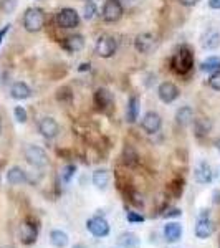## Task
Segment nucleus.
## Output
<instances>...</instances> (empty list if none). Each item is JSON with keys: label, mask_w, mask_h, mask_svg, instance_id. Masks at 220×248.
Masks as SVG:
<instances>
[{"label": "nucleus", "mask_w": 220, "mask_h": 248, "mask_svg": "<svg viewBox=\"0 0 220 248\" xmlns=\"http://www.w3.org/2000/svg\"><path fill=\"white\" fill-rule=\"evenodd\" d=\"M171 65L177 75H187L194 68V55L189 48H181L171 60Z\"/></svg>", "instance_id": "nucleus-1"}, {"label": "nucleus", "mask_w": 220, "mask_h": 248, "mask_svg": "<svg viewBox=\"0 0 220 248\" xmlns=\"http://www.w3.org/2000/svg\"><path fill=\"white\" fill-rule=\"evenodd\" d=\"M23 27H25V30L30 31V33L40 31L45 27V12L42 9H37V7L29 9L23 14Z\"/></svg>", "instance_id": "nucleus-2"}, {"label": "nucleus", "mask_w": 220, "mask_h": 248, "mask_svg": "<svg viewBox=\"0 0 220 248\" xmlns=\"http://www.w3.org/2000/svg\"><path fill=\"white\" fill-rule=\"evenodd\" d=\"M86 229L90 232L93 237H98V238H105L110 235V223L105 217H91L86 220Z\"/></svg>", "instance_id": "nucleus-3"}, {"label": "nucleus", "mask_w": 220, "mask_h": 248, "mask_svg": "<svg viewBox=\"0 0 220 248\" xmlns=\"http://www.w3.org/2000/svg\"><path fill=\"white\" fill-rule=\"evenodd\" d=\"M25 159L33 167H45L48 164V155L40 146H27L25 147Z\"/></svg>", "instance_id": "nucleus-4"}, {"label": "nucleus", "mask_w": 220, "mask_h": 248, "mask_svg": "<svg viewBox=\"0 0 220 248\" xmlns=\"http://www.w3.org/2000/svg\"><path fill=\"white\" fill-rule=\"evenodd\" d=\"M101 17L105 22H118L123 17V5L119 0H106L101 10Z\"/></svg>", "instance_id": "nucleus-5"}, {"label": "nucleus", "mask_w": 220, "mask_h": 248, "mask_svg": "<svg viewBox=\"0 0 220 248\" xmlns=\"http://www.w3.org/2000/svg\"><path fill=\"white\" fill-rule=\"evenodd\" d=\"M214 230L215 227L212 223V220L209 218V210H202L201 217H199L197 223H195V235H197V238L201 240L209 238L214 233Z\"/></svg>", "instance_id": "nucleus-6"}, {"label": "nucleus", "mask_w": 220, "mask_h": 248, "mask_svg": "<svg viewBox=\"0 0 220 248\" xmlns=\"http://www.w3.org/2000/svg\"><path fill=\"white\" fill-rule=\"evenodd\" d=\"M38 238V225L31 220H25L20 225V242L23 245H33Z\"/></svg>", "instance_id": "nucleus-7"}, {"label": "nucleus", "mask_w": 220, "mask_h": 248, "mask_svg": "<svg viewBox=\"0 0 220 248\" xmlns=\"http://www.w3.org/2000/svg\"><path fill=\"white\" fill-rule=\"evenodd\" d=\"M57 23L62 29H75L79 25V15L73 9H62L57 14Z\"/></svg>", "instance_id": "nucleus-8"}, {"label": "nucleus", "mask_w": 220, "mask_h": 248, "mask_svg": "<svg viewBox=\"0 0 220 248\" xmlns=\"http://www.w3.org/2000/svg\"><path fill=\"white\" fill-rule=\"evenodd\" d=\"M116 48L118 45H116V40L113 37H99L96 42L94 51L101 58H111L116 53Z\"/></svg>", "instance_id": "nucleus-9"}, {"label": "nucleus", "mask_w": 220, "mask_h": 248, "mask_svg": "<svg viewBox=\"0 0 220 248\" xmlns=\"http://www.w3.org/2000/svg\"><path fill=\"white\" fill-rule=\"evenodd\" d=\"M161 126H162L161 116H159L157 113H154V111H149V113H146L142 116L141 127L146 131L147 134H156L159 129H161Z\"/></svg>", "instance_id": "nucleus-10"}, {"label": "nucleus", "mask_w": 220, "mask_h": 248, "mask_svg": "<svg viewBox=\"0 0 220 248\" xmlns=\"http://www.w3.org/2000/svg\"><path fill=\"white\" fill-rule=\"evenodd\" d=\"M38 131L42 133L43 138L47 139H53L57 138L58 133H60V124L55 121L53 118H50V116H47V118H43L42 121L38 124Z\"/></svg>", "instance_id": "nucleus-11"}, {"label": "nucleus", "mask_w": 220, "mask_h": 248, "mask_svg": "<svg viewBox=\"0 0 220 248\" xmlns=\"http://www.w3.org/2000/svg\"><path fill=\"white\" fill-rule=\"evenodd\" d=\"M157 94L162 103H173L179 98V88L171 81H164L159 86Z\"/></svg>", "instance_id": "nucleus-12"}, {"label": "nucleus", "mask_w": 220, "mask_h": 248, "mask_svg": "<svg viewBox=\"0 0 220 248\" xmlns=\"http://www.w3.org/2000/svg\"><path fill=\"white\" fill-rule=\"evenodd\" d=\"M114 103V96L111 93L110 90H106V88H99V90H96L94 93V105L99 108V109H108V108H111Z\"/></svg>", "instance_id": "nucleus-13"}, {"label": "nucleus", "mask_w": 220, "mask_h": 248, "mask_svg": "<svg viewBox=\"0 0 220 248\" xmlns=\"http://www.w3.org/2000/svg\"><path fill=\"white\" fill-rule=\"evenodd\" d=\"M134 45L139 53H149L156 45V37L153 33H141L136 37Z\"/></svg>", "instance_id": "nucleus-14"}, {"label": "nucleus", "mask_w": 220, "mask_h": 248, "mask_svg": "<svg viewBox=\"0 0 220 248\" xmlns=\"http://www.w3.org/2000/svg\"><path fill=\"white\" fill-rule=\"evenodd\" d=\"M182 237V225H179L177 222H169L167 225H164V238L167 243H175L179 242Z\"/></svg>", "instance_id": "nucleus-15"}, {"label": "nucleus", "mask_w": 220, "mask_h": 248, "mask_svg": "<svg viewBox=\"0 0 220 248\" xmlns=\"http://www.w3.org/2000/svg\"><path fill=\"white\" fill-rule=\"evenodd\" d=\"M62 46L66 51H70V53H77V51L83 50V46H85V38L81 35H70V37H66L62 42Z\"/></svg>", "instance_id": "nucleus-16"}, {"label": "nucleus", "mask_w": 220, "mask_h": 248, "mask_svg": "<svg viewBox=\"0 0 220 248\" xmlns=\"http://www.w3.org/2000/svg\"><path fill=\"white\" fill-rule=\"evenodd\" d=\"M214 177V172H212V167L207 164L205 161L199 162V166L195 167V181L199 184H209Z\"/></svg>", "instance_id": "nucleus-17"}, {"label": "nucleus", "mask_w": 220, "mask_h": 248, "mask_svg": "<svg viewBox=\"0 0 220 248\" xmlns=\"http://www.w3.org/2000/svg\"><path fill=\"white\" fill-rule=\"evenodd\" d=\"M10 96L14 99H27L31 96V90L29 88V85L23 81H17L14 83L10 88Z\"/></svg>", "instance_id": "nucleus-18"}, {"label": "nucleus", "mask_w": 220, "mask_h": 248, "mask_svg": "<svg viewBox=\"0 0 220 248\" xmlns=\"http://www.w3.org/2000/svg\"><path fill=\"white\" fill-rule=\"evenodd\" d=\"M175 121H177V124L181 127H186L194 123V111H192V108L182 106L181 109L177 111V114H175Z\"/></svg>", "instance_id": "nucleus-19"}, {"label": "nucleus", "mask_w": 220, "mask_h": 248, "mask_svg": "<svg viewBox=\"0 0 220 248\" xmlns=\"http://www.w3.org/2000/svg\"><path fill=\"white\" fill-rule=\"evenodd\" d=\"M7 182L12 186H20V184L27 182V174L22 167H12L7 172Z\"/></svg>", "instance_id": "nucleus-20"}, {"label": "nucleus", "mask_w": 220, "mask_h": 248, "mask_svg": "<svg viewBox=\"0 0 220 248\" xmlns=\"http://www.w3.org/2000/svg\"><path fill=\"white\" fill-rule=\"evenodd\" d=\"M118 243H119V247H123V248H139L141 240H139L138 235L133 233V232H126V233L119 235Z\"/></svg>", "instance_id": "nucleus-21"}, {"label": "nucleus", "mask_w": 220, "mask_h": 248, "mask_svg": "<svg viewBox=\"0 0 220 248\" xmlns=\"http://www.w3.org/2000/svg\"><path fill=\"white\" fill-rule=\"evenodd\" d=\"M93 184L96 186V189L105 190L110 186V172L106 169H98L93 172Z\"/></svg>", "instance_id": "nucleus-22"}, {"label": "nucleus", "mask_w": 220, "mask_h": 248, "mask_svg": "<svg viewBox=\"0 0 220 248\" xmlns=\"http://www.w3.org/2000/svg\"><path fill=\"white\" fill-rule=\"evenodd\" d=\"M194 131H195V136H197V138H204V136H207L212 131L210 119H205V118L194 119Z\"/></svg>", "instance_id": "nucleus-23"}, {"label": "nucleus", "mask_w": 220, "mask_h": 248, "mask_svg": "<svg viewBox=\"0 0 220 248\" xmlns=\"http://www.w3.org/2000/svg\"><path fill=\"white\" fill-rule=\"evenodd\" d=\"M202 46L207 48V50H215V48L220 46V33L217 30H209L207 35L202 40Z\"/></svg>", "instance_id": "nucleus-24"}, {"label": "nucleus", "mask_w": 220, "mask_h": 248, "mask_svg": "<svg viewBox=\"0 0 220 248\" xmlns=\"http://www.w3.org/2000/svg\"><path fill=\"white\" fill-rule=\"evenodd\" d=\"M68 242H70V238H68V235L63 230H53L50 233V243L55 248H65Z\"/></svg>", "instance_id": "nucleus-25"}, {"label": "nucleus", "mask_w": 220, "mask_h": 248, "mask_svg": "<svg viewBox=\"0 0 220 248\" xmlns=\"http://www.w3.org/2000/svg\"><path fill=\"white\" fill-rule=\"evenodd\" d=\"M139 114V99L136 96H131L129 101H127L126 108V116H127V123H136Z\"/></svg>", "instance_id": "nucleus-26"}, {"label": "nucleus", "mask_w": 220, "mask_h": 248, "mask_svg": "<svg viewBox=\"0 0 220 248\" xmlns=\"http://www.w3.org/2000/svg\"><path fill=\"white\" fill-rule=\"evenodd\" d=\"M201 66L204 71H217V70H220V58L210 57V58H207Z\"/></svg>", "instance_id": "nucleus-27"}, {"label": "nucleus", "mask_w": 220, "mask_h": 248, "mask_svg": "<svg viewBox=\"0 0 220 248\" xmlns=\"http://www.w3.org/2000/svg\"><path fill=\"white\" fill-rule=\"evenodd\" d=\"M75 170H77V169H75V166H65V167H63V169H62V174H60L62 181L65 182V184L70 182V181H71V177L75 175Z\"/></svg>", "instance_id": "nucleus-28"}, {"label": "nucleus", "mask_w": 220, "mask_h": 248, "mask_svg": "<svg viewBox=\"0 0 220 248\" xmlns=\"http://www.w3.org/2000/svg\"><path fill=\"white\" fill-rule=\"evenodd\" d=\"M14 116H15V119H17L18 123H27V119H29V116H27V111H25V108H22V106H17L14 109Z\"/></svg>", "instance_id": "nucleus-29"}, {"label": "nucleus", "mask_w": 220, "mask_h": 248, "mask_svg": "<svg viewBox=\"0 0 220 248\" xmlns=\"http://www.w3.org/2000/svg\"><path fill=\"white\" fill-rule=\"evenodd\" d=\"M125 162L126 164H129V166H134V164H136V159H138V154H136L134 153V151H133V147H129V146H127L126 147V149H125Z\"/></svg>", "instance_id": "nucleus-30"}, {"label": "nucleus", "mask_w": 220, "mask_h": 248, "mask_svg": "<svg viewBox=\"0 0 220 248\" xmlns=\"http://www.w3.org/2000/svg\"><path fill=\"white\" fill-rule=\"evenodd\" d=\"M209 86L212 90L220 91V70H217L215 73H212V77L209 78Z\"/></svg>", "instance_id": "nucleus-31"}, {"label": "nucleus", "mask_w": 220, "mask_h": 248, "mask_svg": "<svg viewBox=\"0 0 220 248\" xmlns=\"http://www.w3.org/2000/svg\"><path fill=\"white\" fill-rule=\"evenodd\" d=\"M0 7H2V10L5 12V14H10V12H14V9L17 7V0H2Z\"/></svg>", "instance_id": "nucleus-32"}, {"label": "nucleus", "mask_w": 220, "mask_h": 248, "mask_svg": "<svg viewBox=\"0 0 220 248\" xmlns=\"http://www.w3.org/2000/svg\"><path fill=\"white\" fill-rule=\"evenodd\" d=\"M126 218H127V222H131V223H141V222H144V217H142L141 214H138V212H127Z\"/></svg>", "instance_id": "nucleus-33"}, {"label": "nucleus", "mask_w": 220, "mask_h": 248, "mask_svg": "<svg viewBox=\"0 0 220 248\" xmlns=\"http://www.w3.org/2000/svg\"><path fill=\"white\" fill-rule=\"evenodd\" d=\"M94 12H96L94 3L93 2H88L86 5H85V18L91 20V18H93V15H94Z\"/></svg>", "instance_id": "nucleus-34"}, {"label": "nucleus", "mask_w": 220, "mask_h": 248, "mask_svg": "<svg viewBox=\"0 0 220 248\" xmlns=\"http://www.w3.org/2000/svg\"><path fill=\"white\" fill-rule=\"evenodd\" d=\"M181 215H182V212L179 209H169V210L164 212L162 217H181Z\"/></svg>", "instance_id": "nucleus-35"}, {"label": "nucleus", "mask_w": 220, "mask_h": 248, "mask_svg": "<svg viewBox=\"0 0 220 248\" xmlns=\"http://www.w3.org/2000/svg\"><path fill=\"white\" fill-rule=\"evenodd\" d=\"M199 0H179V3L181 5H184V7H192V5H195Z\"/></svg>", "instance_id": "nucleus-36"}, {"label": "nucleus", "mask_w": 220, "mask_h": 248, "mask_svg": "<svg viewBox=\"0 0 220 248\" xmlns=\"http://www.w3.org/2000/svg\"><path fill=\"white\" fill-rule=\"evenodd\" d=\"M209 7L214 10H220V0H209Z\"/></svg>", "instance_id": "nucleus-37"}, {"label": "nucleus", "mask_w": 220, "mask_h": 248, "mask_svg": "<svg viewBox=\"0 0 220 248\" xmlns=\"http://www.w3.org/2000/svg\"><path fill=\"white\" fill-rule=\"evenodd\" d=\"M9 30H10V25H5V27H3L2 30H0V43H2L3 37H5V35L9 33Z\"/></svg>", "instance_id": "nucleus-38"}, {"label": "nucleus", "mask_w": 220, "mask_h": 248, "mask_svg": "<svg viewBox=\"0 0 220 248\" xmlns=\"http://www.w3.org/2000/svg\"><path fill=\"white\" fill-rule=\"evenodd\" d=\"M214 203H220V192L219 190H215V194H214Z\"/></svg>", "instance_id": "nucleus-39"}, {"label": "nucleus", "mask_w": 220, "mask_h": 248, "mask_svg": "<svg viewBox=\"0 0 220 248\" xmlns=\"http://www.w3.org/2000/svg\"><path fill=\"white\" fill-rule=\"evenodd\" d=\"M73 248H90V247L85 245V243H77V245H75Z\"/></svg>", "instance_id": "nucleus-40"}, {"label": "nucleus", "mask_w": 220, "mask_h": 248, "mask_svg": "<svg viewBox=\"0 0 220 248\" xmlns=\"http://www.w3.org/2000/svg\"><path fill=\"white\" fill-rule=\"evenodd\" d=\"M215 147H217V149L220 151V139H217V141H215Z\"/></svg>", "instance_id": "nucleus-41"}, {"label": "nucleus", "mask_w": 220, "mask_h": 248, "mask_svg": "<svg viewBox=\"0 0 220 248\" xmlns=\"http://www.w3.org/2000/svg\"><path fill=\"white\" fill-rule=\"evenodd\" d=\"M125 2H126V3H134L136 0H125Z\"/></svg>", "instance_id": "nucleus-42"}, {"label": "nucleus", "mask_w": 220, "mask_h": 248, "mask_svg": "<svg viewBox=\"0 0 220 248\" xmlns=\"http://www.w3.org/2000/svg\"><path fill=\"white\" fill-rule=\"evenodd\" d=\"M0 248H14V247H9V245H5V247H0Z\"/></svg>", "instance_id": "nucleus-43"}, {"label": "nucleus", "mask_w": 220, "mask_h": 248, "mask_svg": "<svg viewBox=\"0 0 220 248\" xmlns=\"http://www.w3.org/2000/svg\"><path fill=\"white\" fill-rule=\"evenodd\" d=\"M0 133H2V121H0Z\"/></svg>", "instance_id": "nucleus-44"}]
</instances>
